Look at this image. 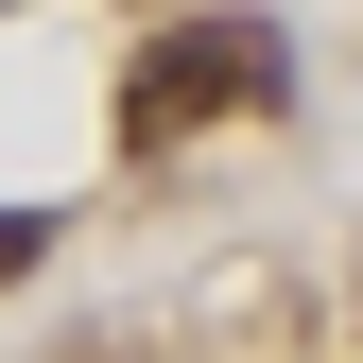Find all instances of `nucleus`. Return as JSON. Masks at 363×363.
Masks as SVG:
<instances>
[{"label":"nucleus","instance_id":"2","mask_svg":"<svg viewBox=\"0 0 363 363\" xmlns=\"http://www.w3.org/2000/svg\"><path fill=\"white\" fill-rule=\"evenodd\" d=\"M35 259H52V225H35V208H0V277H35Z\"/></svg>","mask_w":363,"mask_h":363},{"label":"nucleus","instance_id":"1","mask_svg":"<svg viewBox=\"0 0 363 363\" xmlns=\"http://www.w3.org/2000/svg\"><path fill=\"white\" fill-rule=\"evenodd\" d=\"M277 35L259 18H173L156 52H139V86H121V139H191V121H242V104H277Z\"/></svg>","mask_w":363,"mask_h":363}]
</instances>
